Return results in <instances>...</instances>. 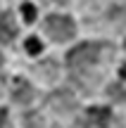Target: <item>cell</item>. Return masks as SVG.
<instances>
[{
  "instance_id": "cell-1",
  "label": "cell",
  "mask_w": 126,
  "mask_h": 128,
  "mask_svg": "<svg viewBox=\"0 0 126 128\" xmlns=\"http://www.w3.org/2000/svg\"><path fill=\"white\" fill-rule=\"evenodd\" d=\"M45 31L48 36L52 38V40H69V38H74L76 33V26L74 22H71L67 14H50V17L45 19Z\"/></svg>"
},
{
  "instance_id": "cell-2",
  "label": "cell",
  "mask_w": 126,
  "mask_h": 128,
  "mask_svg": "<svg viewBox=\"0 0 126 128\" xmlns=\"http://www.w3.org/2000/svg\"><path fill=\"white\" fill-rule=\"evenodd\" d=\"M100 60V45H95V43H81V45H76L74 50L67 52V62L71 64V66H90V64H95Z\"/></svg>"
},
{
  "instance_id": "cell-3",
  "label": "cell",
  "mask_w": 126,
  "mask_h": 128,
  "mask_svg": "<svg viewBox=\"0 0 126 128\" xmlns=\"http://www.w3.org/2000/svg\"><path fill=\"white\" fill-rule=\"evenodd\" d=\"M50 104H52V109H55L57 114H69V112H74L76 100L71 97V92L57 90V92H52V95H50Z\"/></svg>"
},
{
  "instance_id": "cell-4",
  "label": "cell",
  "mask_w": 126,
  "mask_h": 128,
  "mask_svg": "<svg viewBox=\"0 0 126 128\" xmlns=\"http://www.w3.org/2000/svg\"><path fill=\"white\" fill-rule=\"evenodd\" d=\"M17 36V24L10 12H0V43H10Z\"/></svg>"
},
{
  "instance_id": "cell-5",
  "label": "cell",
  "mask_w": 126,
  "mask_h": 128,
  "mask_svg": "<svg viewBox=\"0 0 126 128\" xmlns=\"http://www.w3.org/2000/svg\"><path fill=\"white\" fill-rule=\"evenodd\" d=\"M12 97H14V102L17 104H26V102H31L33 100V88H31V83L29 81H17V86H14V90H12Z\"/></svg>"
},
{
  "instance_id": "cell-6",
  "label": "cell",
  "mask_w": 126,
  "mask_h": 128,
  "mask_svg": "<svg viewBox=\"0 0 126 128\" xmlns=\"http://www.w3.org/2000/svg\"><path fill=\"white\" fill-rule=\"evenodd\" d=\"M88 119H90V124L105 128L109 121H112V112L105 109V107H90V109H88Z\"/></svg>"
},
{
  "instance_id": "cell-7",
  "label": "cell",
  "mask_w": 126,
  "mask_h": 128,
  "mask_svg": "<svg viewBox=\"0 0 126 128\" xmlns=\"http://www.w3.org/2000/svg\"><path fill=\"white\" fill-rule=\"evenodd\" d=\"M36 74H38V76H43V78H57V62H52V60L41 62L36 66Z\"/></svg>"
},
{
  "instance_id": "cell-8",
  "label": "cell",
  "mask_w": 126,
  "mask_h": 128,
  "mask_svg": "<svg viewBox=\"0 0 126 128\" xmlns=\"http://www.w3.org/2000/svg\"><path fill=\"white\" fill-rule=\"evenodd\" d=\"M24 126H26V128H41L43 126L41 114H38V112H29V114L24 116Z\"/></svg>"
},
{
  "instance_id": "cell-9",
  "label": "cell",
  "mask_w": 126,
  "mask_h": 128,
  "mask_svg": "<svg viewBox=\"0 0 126 128\" xmlns=\"http://www.w3.org/2000/svg\"><path fill=\"white\" fill-rule=\"evenodd\" d=\"M43 50V43L38 40L36 36H31V38H26V52L29 55H38V52Z\"/></svg>"
},
{
  "instance_id": "cell-10",
  "label": "cell",
  "mask_w": 126,
  "mask_h": 128,
  "mask_svg": "<svg viewBox=\"0 0 126 128\" xmlns=\"http://www.w3.org/2000/svg\"><path fill=\"white\" fill-rule=\"evenodd\" d=\"M109 97H114V100H117V102H126V90H124V88L121 86H119V83H114V86H109Z\"/></svg>"
},
{
  "instance_id": "cell-11",
  "label": "cell",
  "mask_w": 126,
  "mask_h": 128,
  "mask_svg": "<svg viewBox=\"0 0 126 128\" xmlns=\"http://www.w3.org/2000/svg\"><path fill=\"white\" fill-rule=\"evenodd\" d=\"M22 17L26 19V22H33V19H36V7H33L31 2H24L22 5Z\"/></svg>"
},
{
  "instance_id": "cell-12",
  "label": "cell",
  "mask_w": 126,
  "mask_h": 128,
  "mask_svg": "<svg viewBox=\"0 0 126 128\" xmlns=\"http://www.w3.org/2000/svg\"><path fill=\"white\" fill-rule=\"evenodd\" d=\"M0 128H12V126H10V114H7V109H0Z\"/></svg>"
},
{
  "instance_id": "cell-13",
  "label": "cell",
  "mask_w": 126,
  "mask_h": 128,
  "mask_svg": "<svg viewBox=\"0 0 126 128\" xmlns=\"http://www.w3.org/2000/svg\"><path fill=\"white\" fill-rule=\"evenodd\" d=\"M119 74H121V78H126V66H121V69H119Z\"/></svg>"
},
{
  "instance_id": "cell-14",
  "label": "cell",
  "mask_w": 126,
  "mask_h": 128,
  "mask_svg": "<svg viewBox=\"0 0 126 128\" xmlns=\"http://www.w3.org/2000/svg\"><path fill=\"white\" fill-rule=\"evenodd\" d=\"M0 64H3V55H0Z\"/></svg>"
}]
</instances>
